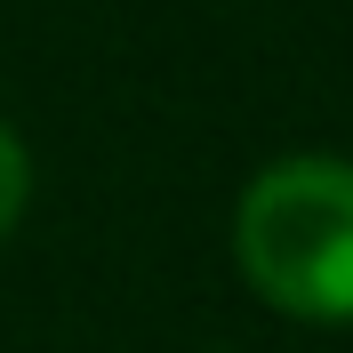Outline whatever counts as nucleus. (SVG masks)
<instances>
[{
	"mask_svg": "<svg viewBox=\"0 0 353 353\" xmlns=\"http://www.w3.org/2000/svg\"><path fill=\"white\" fill-rule=\"evenodd\" d=\"M233 257L289 321H353V161L289 153L249 176Z\"/></svg>",
	"mask_w": 353,
	"mask_h": 353,
	"instance_id": "1",
	"label": "nucleus"
},
{
	"mask_svg": "<svg viewBox=\"0 0 353 353\" xmlns=\"http://www.w3.org/2000/svg\"><path fill=\"white\" fill-rule=\"evenodd\" d=\"M24 193H32V161H24L17 129L0 121V241L17 233V217H24Z\"/></svg>",
	"mask_w": 353,
	"mask_h": 353,
	"instance_id": "2",
	"label": "nucleus"
}]
</instances>
